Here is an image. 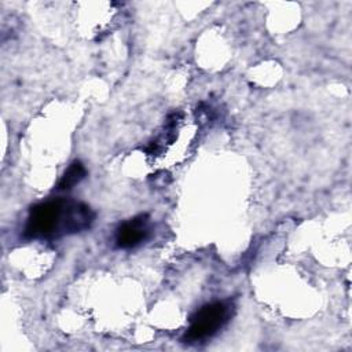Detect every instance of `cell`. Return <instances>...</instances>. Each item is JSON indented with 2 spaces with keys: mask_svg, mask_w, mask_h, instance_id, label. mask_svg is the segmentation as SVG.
<instances>
[{
  "mask_svg": "<svg viewBox=\"0 0 352 352\" xmlns=\"http://www.w3.org/2000/svg\"><path fill=\"white\" fill-rule=\"evenodd\" d=\"M147 235L146 220L143 216L136 217L118 228L117 245L120 248H132L140 243Z\"/></svg>",
  "mask_w": 352,
  "mask_h": 352,
  "instance_id": "obj_4",
  "label": "cell"
},
{
  "mask_svg": "<svg viewBox=\"0 0 352 352\" xmlns=\"http://www.w3.org/2000/svg\"><path fill=\"white\" fill-rule=\"evenodd\" d=\"M94 220V212L84 204L66 202L63 226L65 232H80L87 230Z\"/></svg>",
  "mask_w": 352,
  "mask_h": 352,
  "instance_id": "obj_3",
  "label": "cell"
},
{
  "mask_svg": "<svg viewBox=\"0 0 352 352\" xmlns=\"http://www.w3.org/2000/svg\"><path fill=\"white\" fill-rule=\"evenodd\" d=\"M65 208L66 201L63 199L43 202L32 208L25 228V236L43 238L52 235L59 226H63Z\"/></svg>",
  "mask_w": 352,
  "mask_h": 352,
  "instance_id": "obj_1",
  "label": "cell"
},
{
  "mask_svg": "<svg viewBox=\"0 0 352 352\" xmlns=\"http://www.w3.org/2000/svg\"><path fill=\"white\" fill-rule=\"evenodd\" d=\"M85 176V168L80 161H74L67 170L65 172V175L62 176V179L59 180L58 187L60 190H69L73 186H76L77 183H80Z\"/></svg>",
  "mask_w": 352,
  "mask_h": 352,
  "instance_id": "obj_5",
  "label": "cell"
},
{
  "mask_svg": "<svg viewBox=\"0 0 352 352\" xmlns=\"http://www.w3.org/2000/svg\"><path fill=\"white\" fill-rule=\"evenodd\" d=\"M227 307L224 302H212L202 307L192 318L191 326L186 333L188 342L204 340L217 331L219 327L226 322Z\"/></svg>",
  "mask_w": 352,
  "mask_h": 352,
  "instance_id": "obj_2",
  "label": "cell"
}]
</instances>
